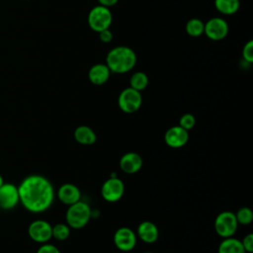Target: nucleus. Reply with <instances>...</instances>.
Instances as JSON below:
<instances>
[{
	"label": "nucleus",
	"instance_id": "22",
	"mask_svg": "<svg viewBox=\"0 0 253 253\" xmlns=\"http://www.w3.org/2000/svg\"><path fill=\"white\" fill-rule=\"evenodd\" d=\"M52 237L56 240L63 241L67 239L70 235V227L67 223H56L52 226L51 229Z\"/></svg>",
	"mask_w": 253,
	"mask_h": 253
},
{
	"label": "nucleus",
	"instance_id": "16",
	"mask_svg": "<svg viewBox=\"0 0 253 253\" xmlns=\"http://www.w3.org/2000/svg\"><path fill=\"white\" fill-rule=\"evenodd\" d=\"M136 233L143 242L148 244L154 243L159 236V231L157 226L153 222L148 220H145L139 223V225L137 226Z\"/></svg>",
	"mask_w": 253,
	"mask_h": 253
},
{
	"label": "nucleus",
	"instance_id": "30",
	"mask_svg": "<svg viewBox=\"0 0 253 253\" xmlns=\"http://www.w3.org/2000/svg\"><path fill=\"white\" fill-rule=\"evenodd\" d=\"M4 183V179H3V177H2V175L0 174V186L2 185Z\"/></svg>",
	"mask_w": 253,
	"mask_h": 253
},
{
	"label": "nucleus",
	"instance_id": "5",
	"mask_svg": "<svg viewBox=\"0 0 253 253\" xmlns=\"http://www.w3.org/2000/svg\"><path fill=\"white\" fill-rule=\"evenodd\" d=\"M142 104L141 93L137 90L127 87L124 89L118 98L119 108L126 114H132L139 110Z\"/></svg>",
	"mask_w": 253,
	"mask_h": 253
},
{
	"label": "nucleus",
	"instance_id": "1",
	"mask_svg": "<svg viewBox=\"0 0 253 253\" xmlns=\"http://www.w3.org/2000/svg\"><path fill=\"white\" fill-rule=\"evenodd\" d=\"M20 203L30 212L41 213L50 208L54 189L44 176L33 174L25 177L18 186Z\"/></svg>",
	"mask_w": 253,
	"mask_h": 253
},
{
	"label": "nucleus",
	"instance_id": "28",
	"mask_svg": "<svg viewBox=\"0 0 253 253\" xmlns=\"http://www.w3.org/2000/svg\"><path fill=\"white\" fill-rule=\"evenodd\" d=\"M99 34V39L102 42H105V43H108L110 42L112 40H113V34L112 32L110 31V29H107V30H104Z\"/></svg>",
	"mask_w": 253,
	"mask_h": 253
},
{
	"label": "nucleus",
	"instance_id": "24",
	"mask_svg": "<svg viewBox=\"0 0 253 253\" xmlns=\"http://www.w3.org/2000/svg\"><path fill=\"white\" fill-rule=\"evenodd\" d=\"M196 124V119L194 117V115L190 114V113H187V114H184L180 120H179V126H182L183 128H185L186 130H190L191 128L194 127Z\"/></svg>",
	"mask_w": 253,
	"mask_h": 253
},
{
	"label": "nucleus",
	"instance_id": "12",
	"mask_svg": "<svg viewBox=\"0 0 253 253\" xmlns=\"http://www.w3.org/2000/svg\"><path fill=\"white\" fill-rule=\"evenodd\" d=\"M166 144L171 148L183 147L189 140V132L182 126H174L168 128L164 135Z\"/></svg>",
	"mask_w": 253,
	"mask_h": 253
},
{
	"label": "nucleus",
	"instance_id": "18",
	"mask_svg": "<svg viewBox=\"0 0 253 253\" xmlns=\"http://www.w3.org/2000/svg\"><path fill=\"white\" fill-rule=\"evenodd\" d=\"M217 253H246L240 240L231 237L223 238L218 246Z\"/></svg>",
	"mask_w": 253,
	"mask_h": 253
},
{
	"label": "nucleus",
	"instance_id": "27",
	"mask_svg": "<svg viewBox=\"0 0 253 253\" xmlns=\"http://www.w3.org/2000/svg\"><path fill=\"white\" fill-rule=\"evenodd\" d=\"M36 253H60L59 249L50 243H43L42 244Z\"/></svg>",
	"mask_w": 253,
	"mask_h": 253
},
{
	"label": "nucleus",
	"instance_id": "13",
	"mask_svg": "<svg viewBox=\"0 0 253 253\" xmlns=\"http://www.w3.org/2000/svg\"><path fill=\"white\" fill-rule=\"evenodd\" d=\"M143 164L142 157L136 152H126L120 159V167L126 174L138 172Z\"/></svg>",
	"mask_w": 253,
	"mask_h": 253
},
{
	"label": "nucleus",
	"instance_id": "21",
	"mask_svg": "<svg viewBox=\"0 0 253 253\" xmlns=\"http://www.w3.org/2000/svg\"><path fill=\"white\" fill-rule=\"evenodd\" d=\"M147 85H148V77L144 72L136 71L130 76L129 87H131L132 89L141 92L147 87Z\"/></svg>",
	"mask_w": 253,
	"mask_h": 253
},
{
	"label": "nucleus",
	"instance_id": "20",
	"mask_svg": "<svg viewBox=\"0 0 253 253\" xmlns=\"http://www.w3.org/2000/svg\"><path fill=\"white\" fill-rule=\"evenodd\" d=\"M186 33L193 38L200 37L204 34L205 29V23L198 18H192L190 19L186 24Z\"/></svg>",
	"mask_w": 253,
	"mask_h": 253
},
{
	"label": "nucleus",
	"instance_id": "7",
	"mask_svg": "<svg viewBox=\"0 0 253 253\" xmlns=\"http://www.w3.org/2000/svg\"><path fill=\"white\" fill-rule=\"evenodd\" d=\"M52 225L43 219H36L28 226L29 237L40 244L46 243L52 237Z\"/></svg>",
	"mask_w": 253,
	"mask_h": 253
},
{
	"label": "nucleus",
	"instance_id": "29",
	"mask_svg": "<svg viewBox=\"0 0 253 253\" xmlns=\"http://www.w3.org/2000/svg\"><path fill=\"white\" fill-rule=\"evenodd\" d=\"M119 2V0H98L99 5L107 7V8H111L112 6L116 5Z\"/></svg>",
	"mask_w": 253,
	"mask_h": 253
},
{
	"label": "nucleus",
	"instance_id": "10",
	"mask_svg": "<svg viewBox=\"0 0 253 253\" xmlns=\"http://www.w3.org/2000/svg\"><path fill=\"white\" fill-rule=\"evenodd\" d=\"M20 203L18 186L12 183H3L0 186V209L10 211Z\"/></svg>",
	"mask_w": 253,
	"mask_h": 253
},
{
	"label": "nucleus",
	"instance_id": "3",
	"mask_svg": "<svg viewBox=\"0 0 253 253\" xmlns=\"http://www.w3.org/2000/svg\"><path fill=\"white\" fill-rule=\"evenodd\" d=\"M92 210L87 203L78 201L73 205H70L66 211V223L69 227L74 229H80L87 225L92 217Z\"/></svg>",
	"mask_w": 253,
	"mask_h": 253
},
{
	"label": "nucleus",
	"instance_id": "8",
	"mask_svg": "<svg viewBox=\"0 0 253 253\" xmlns=\"http://www.w3.org/2000/svg\"><path fill=\"white\" fill-rule=\"evenodd\" d=\"M204 34L211 41H221L228 34V25L224 19L213 17L205 23Z\"/></svg>",
	"mask_w": 253,
	"mask_h": 253
},
{
	"label": "nucleus",
	"instance_id": "19",
	"mask_svg": "<svg viewBox=\"0 0 253 253\" xmlns=\"http://www.w3.org/2000/svg\"><path fill=\"white\" fill-rule=\"evenodd\" d=\"M215 9L222 15H232L240 7L239 0H214Z\"/></svg>",
	"mask_w": 253,
	"mask_h": 253
},
{
	"label": "nucleus",
	"instance_id": "4",
	"mask_svg": "<svg viewBox=\"0 0 253 253\" xmlns=\"http://www.w3.org/2000/svg\"><path fill=\"white\" fill-rule=\"evenodd\" d=\"M87 22L92 31L100 33L110 29L113 22V14L110 8L97 5L89 11Z\"/></svg>",
	"mask_w": 253,
	"mask_h": 253
},
{
	"label": "nucleus",
	"instance_id": "14",
	"mask_svg": "<svg viewBox=\"0 0 253 253\" xmlns=\"http://www.w3.org/2000/svg\"><path fill=\"white\" fill-rule=\"evenodd\" d=\"M57 198L58 200L67 206L73 205L76 202L80 201L81 192L77 186L71 183H66L61 185L57 190Z\"/></svg>",
	"mask_w": 253,
	"mask_h": 253
},
{
	"label": "nucleus",
	"instance_id": "26",
	"mask_svg": "<svg viewBox=\"0 0 253 253\" xmlns=\"http://www.w3.org/2000/svg\"><path fill=\"white\" fill-rule=\"evenodd\" d=\"M242 246L246 253H252L253 252V234L248 233L241 241Z\"/></svg>",
	"mask_w": 253,
	"mask_h": 253
},
{
	"label": "nucleus",
	"instance_id": "17",
	"mask_svg": "<svg viewBox=\"0 0 253 253\" xmlns=\"http://www.w3.org/2000/svg\"><path fill=\"white\" fill-rule=\"evenodd\" d=\"M75 140L83 145H91L96 142L97 135L95 131L87 126H79L74 130Z\"/></svg>",
	"mask_w": 253,
	"mask_h": 253
},
{
	"label": "nucleus",
	"instance_id": "25",
	"mask_svg": "<svg viewBox=\"0 0 253 253\" xmlns=\"http://www.w3.org/2000/svg\"><path fill=\"white\" fill-rule=\"evenodd\" d=\"M242 58L246 63L253 62V41H248L242 48Z\"/></svg>",
	"mask_w": 253,
	"mask_h": 253
},
{
	"label": "nucleus",
	"instance_id": "6",
	"mask_svg": "<svg viewBox=\"0 0 253 253\" xmlns=\"http://www.w3.org/2000/svg\"><path fill=\"white\" fill-rule=\"evenodd\" d=\"M237 227L238 222L232 211H222L215 217L214 229L217 235L222 238L233 236Z\"/></svg>",
	"mask_w": 253,
	"mask_h": 253
},
{
	"label": "nucleus",
	"instance_id": "2",
	"mask_svg": "<svg viewBox=\"0 0 253 253\" xmlns=\"http://www.w3.org/2000/svg\"><path fill=\"white\" fill-rule=\"evenodd\" d=\"M136 61L135 51L126 45L113 47L106 57V65L109 67L111 73L117 74H124L132 70Z\"/></svg>",
	"mask_w": 253,
	"mask_h": 253
},
{
	"label": "nucleus",
	"instance_id": "9",
	"mask_svg": "<svg viewBox=\"0 0 253 253\" xmlns=\"http://www.w3.org/2000/svg\"><path fill=\"white\" fill-rule=\"evenodd\" d=\"M125 193L124 182L118 177H110L104 182L101 188V195L104 200L110 203L121 200Z\"/></svg>",
	"mask_w": 253,
	"mask_h": 253
},
{
	"label": "nucleus",
	"instance_id": "15",
	"mask_svg": "<svg viewBox=\"0 0 253 253\" xmlns=\"http://www.w3.org/2000/svg\"><path fill=\"white\" fill-rule=\"evenodd\" d=\"M111 75V71L106 63H96L92 65L88 71V78L94 85L105 84Z\"/></svg>",
	"mask_w": 253,
	"mask_h": 253
},
{
	"label": "nucleus",
	"instance_id": "11",
	"mask_svg": "<svg viewBox=\"0 0 253 253\" xmlns=\"http://www.w3.org/2000/svg\"><path fill=\"white\" fill-rule=\"evenodd\" d=\"M114 243L119 250L128 252L136 245V234L128 227H120L114 234Z\"/></svg>",
	"mask_w": 253,
	"mask_h": 253
},
{
	"label": "nucleus",
	"instance_id": "31",
	"mask_svg": "<svg viewBox=\"0 0 253 253\" xmlns=\"http://www.w3.org/2000/svg\"><path fill=\"white\" fill-rule=\"evenodd\" d=\"M143 253H153V252H150V251H146V252H143Z\"/></svg>",
	"mask_w": 253,
	"mask_h": 253
},
{
	"label": "nucleus",
	"instance_id": "23",
	"mask_svg": "<svg viewBox=\"0 0 253 253\" xmlns=\"http://www.w3.org/2000/svg\"><path fill=\"white\" fill-rule=\"evenodd\" d=\"M234 214H235L238 224L247 225V224H250L253 220V212H252L251 209L248 207L240 208Z\"/></svg>",
	"mask_w": 253,
	"mask_h": 253
}]
</instances>
